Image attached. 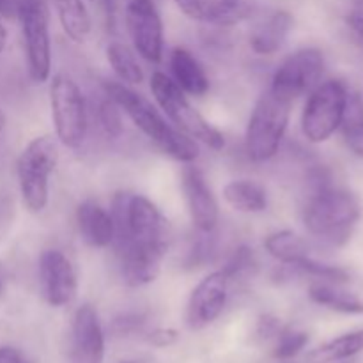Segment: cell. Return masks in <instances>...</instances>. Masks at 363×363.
<instances>
[{
    "instance_id": "obj_5",
    "label": "cell",
    "mask_w": 363,
    "mask_h": 363,
    "mask_svg": "<svg viewBox=\"0 0 363 363\" xmlns=\"http://www.w3.org/2000/svg\"><path fill=\"white\" fill-rule=\"evenodd\" d=\"M151 92L162 112L177 130L215 151L223 149V135L202 117V113L190 103L186 92L172 78L162 71H155L151 74Z\"/></svg>"
},
{
    "instance_id": "obj_35",
    "label": "cell",
    "mask_w": 363,
    "mask_h": 363,
    "mask_svg": "<svg viewBox=\"0 0 363 363\" xmlns=\"http://www.w3.org/2000/svg\"><path fill=\"white\" fill-rule=\"evenodd\" d=\"M0 363H25V358L16 347L4 346L0 347Z\"/></svg>"
},
{
    "instance_id": "obj_39",
    "label": "cell",
    "mask_w": 363,
    "mask_h": 363,
    "mask_svg": "<svg viewBox=\"0 0 363 363\" xmlns=\"http://www.w3.org/2000/svg\"><path fill=\"white\" fill-rule=\"evenodd\" d=\"M6 113L2 112V110H0V133H2L4 131V128H6Z\"/></svg>"
},
{
    "instance_id": "obj_3",
    "label": "cell",
    "mask_w": 363,
    "mask_h": 363,
    "mask_svg": "<svg viewBox=\"0 0 363 363\" xmlns=\"http://www.w3.org/2000/svg\"><path fill=\"white\" fill-rule=\"evenodd\" d=\"M113 243L117 250L126 245L167 248L169 222L151 199L135 194H117L112 201Z\"/></svg>"
},
{
    "instance_id": "obj_22",
    "label": "cell",
    "mask_w": 363,
    "mask_h": 363,
    "mask_svg": "<svg viewBox=\"0 0 363 363\" xmlns=\"http://www.w3.org/2000/svg\"><path fill=\"white\" fill-rule=\"evenodd\" d=\"M223 199L240 213H262L268 208V194L259 183L250 179H234L223 186Z\"/></svg>"
},
{
    "instance_id": "obj_43",
    "label": "cell",
    "mask_w": 363,
    "mask_h": 363,
    "mask_svg": "<svg viewBox=\"0 0 363 363\" xmlns=\"http://www.w3.org/2000/svg\"><path fill=\"white\" fill-rule=\"evenodd\" d=\"M25 363H28V362H27V360H25Z\"/></svg>"
},
{
    "instance_id": "obj_17",
    "label": "cell",
    "mask_w": 363,
    "mask_h": 363,
    "mask_svg": "<svg viewBox=\"0 0 363 363\" xmlns=\"http://www.w3.org/2000/svg\"><path fill=\"white\" fill-rule=\"evenodd\" d=\"M167 254V248L138 247L126 245L119 248V268L126 286L142 287L155 282L162 272V262Z\"/></svg>"
},
{
    "instance_id": "obj_37",
    "label": "cell",
    "mask_w": 363,
    "mask_h": 363,
    "mask_svg": "<svg viewBox=\"0 0 363 363\" xmlns=\"http://www.w3.org/2000/svg\"><path fill=\"white\" fill-rule=\"evenodd\" d=\"M103 7H105V13L108 16V21L113 25L116 21V13H117V7H119L121 0H101Z\"/></svg>"
},
{
    "instance_id": "obj_14",
    "label": "cell",
    "mask_w": 363,
    "mask_h": 363,
    "mask_svg": "<svg viewBox=\"0 0 363 363\" xmlns=\"http://www.w3.org/2000/svg\"><path fill=\"white\" fill-rule=\"evenodd\" d=\"M181 184H183V194L194 227L199 233H213L218 225L220 209L202 170L188 163L181 174Z\"/></svg>"
},
{
    "instance_id": "obj_13",
    "label": "cell",
    "mask_w": 363,
    "mask_h": 363,
    "mask_svg": "<svg viewBox=\"0 0 363 363\" xmlns=\"http://www.w3.org/2000/svg\"><path fill=\"white\" fill-rule=\"evenodd\" d=\"M229 279L222 269L206 275L190 294L186 307V325L191 330H202L222 315L227 305Z\"/></svg>"
},
{
    "instance_id": "obj_6",
    "label": "cell",
    "mask_w": 363,
    "mask_h": 363,
    "mask_svg": "<svg viewBox=\"0 0 363 363\" xmlns=\"http://www.w3.org/2000/svg\"><path fill=\"white\" fill-rule=\"evenodd\" d=\"M293 103L266 91L255 103L245 133V149L252 162L264 163L275 158L286 137Z\"/></svg>"
},
{
    "instance_id": "obj_34",
    "label": "cell",
    "mask_w": 363,
    "mask_h": 363,
    "mask_svg": "<svg viewBox=\"0 0 363 363\" xmlns=\"http://www.w3.org/2000/svg\"><path fill=\"white\" fill-rule=\"evenodd\" d=\"M346 21L347 27L354 32V35L363 41V0H353Z\"/></svg>"
},
{
    "instance_id": "obj_23",
    "label": "cell",
    "mask_w": 363,
    "mask_h": 363,
    "mask_svg": "<svg viewBox=\"0 0 363 363\" xmlns=\"http://www.w3.org/2000/svg\"><path fill=\"white\" fill-rule=\"evenodd\" d=\"M264 248L275 261L289 268H296L301 261L311 255L308 245L305 243L303 238L289 229L268 234L264 240Z\"/></svg>"
},
{
    "instance_id": "obj_15",
    "label": "cell",
    "mask_w": 363,
    "mask_h": 363,
    "mask_svg": "<svg viewBox=\"0 0 363 363\" xmlns=\"http://www.w3.org/2000/svg\"><path fill=\"white\" fill-rule=\"evenodd\" d=\"M105 360V333L92 305L77 308L71 326L69 363H103Z\"/></svg>"
},
{
    "instance_id": "obj_2",
    "label": "cell",
    "mask_w": 363,
    "mask_h": 363,
    "mask_svg": "<svg viewBox=\"0 0 363 363\" xmlns=\"http://www.w3.org/2000/svg\"><path fill=\"white\" fill-rule=\"evenodd\" d=\"M360 216L362 204L357 195L332 183L311 190L301 213L308 234L332 247L350 241Z\"/></svg>"
},
{
    "instance_id": "obj_4",
    "label": "cell",
    "mask_w": 363,
    "mask_h": 363,
    "mask_svg": "<svg viewBox=\"0 0 363 363\" xmlns=\"http://www.w3.org/2000/svg\"><path fill=\"white\" fill-rule=\"evenodd\" d=\"M57 163L59 147L50 135L34 137L18 156L16 176L21 202L32 215H39L48 206L50 176L55 170Z\"/></svg>"
},
{
    "instance_id": "obj_26",
    "label": "cell",
    "mask_w": 363,
    "mask_h": 363,
    "mask_svg": "<svg viewBox=\"0 0 363 363\" xmlns=\"http://www.w3.org/2000/svg\"><path fill=\"white\" fill-rule=\"evenodd\" d=\"M363 351V330H354V332L344 333V335L335 337L330 342L323 344L315 351H312L311 358L318 363L326 362H340L350 360Z\"/></svg>"
},
{
    "instance_id": "obj_1",
    "label": "cell",
    "mask_w": 363,
    "mask_h": 363,
    "mask_svg": "<svg viewBox=\"0 0 363 363\" xmlns=\"http://www.w3.org/2000/svg\"><path fill=\"white\" fill-rule=\"evenodd\" d=\"M105 94L112 98L131 123L170 158L181 163H194L199 158L197 142L174 124L167 123L165 117L145 96L138 94L123 82H106Z\"/></svg>"
},
{
    "instance_id": "obj_25",
    "label": "cell",
    "mask_w": 363,
    "mask_h": 363,
    "mask_svg": "<svg viewBox=\"0 0 363 363\" xmlns=\"http://www.w3.org/2000/svg\"><path fill=\"white\" fill-rule=\"evenodd\" d=\"M344 142L353 155L363 158V98L358 92H347L346 108L340 123Z\"/></svg>"
},
{
    "instance_id": "obj_42",
    "label": "cell",
    "mask_w": 363,
    "mask_h": 363,
    "mask_svg": "<svg viewBox=\"0 0 363 363\" xmlns=\"http://www.w3.org/2000/svg\"><path fill=\"white\" fill-rule=\"evenodd\" d=\"M123 363H133V362H123Z\"/></svg>"
},
{
    "instance_id": "obj_36",
    "label": "cell",
    "mask_w": 363,
    "mask_h": 363,
    "mask_svg": "<svg viewBox=\"0 0 363 363\" xmlns=\"http://www.w3.org/2000/svg\"><path fill=\"white\" fill-rule=\"evenodd\" d=\"M0 16H16V4H14V0H0Z\"/></svg>"
},
{
    "instance_id": "obj_27",
    "label": "cell",
    "mask_w": 363,
    "mask_h": 363,
    "mask_svg": "<svg viewBox=\"0 0 363 363\" xmlns=\"http://www.w3.org/2000/svg\"><path fill=\"white\" fill-rule=\"evenodd\" d=\"M106 60L123 84L137 85L144 82V71H142L137 57L123 43L112 41L106 46Z\"/></svg>"
},
{
    "instance_id": "obj_20",
    "label": "cell",
    "mask_w": 363,
    "mask_h": 363,
    "mask_svg": "<svg viewBox=\"0 0 363 363\" xmlns=\"http://www.w3.org/2000/svg\"><path fill=\"white\" fill-rule=\"evenodd\" d=\"M293 27L294 18L289 11H275L252 32V50L257 55H273L282 48Z\"/></svg>"
},
{
    "instance_id": "obj_38",
    "label": "cell",
    "mask_w": 363,
    "mask_h": 363,
    "mask_svg": "<svg viewBox=\"0 0 363 363\" xmlns=\"http://www.w3.org/2000/svg\"><path fill=\"white\" fill-rule=\"evenodd\" d=\"M6 45H7V28L0 23V53L6 50Z\"/></svg>"
},
{
    "instance_id": "obj_41",
    "label": "cell",
    "mask_w": 363,
    "mask_h": 363,
    "mask_svg": "<svg viewBox=\"0 0 363 363\" xmlns=\"http://www.w3.org/2000/svg\"><path fill=\"white\" fill-rule=\"evenodd\" d=\"M89 2H96V0H89Z\"/></svg>"
},
{
    "instance_id": "obj_32",
    "label": "cell",
    "mask_w": 363,
    "mask_h": 363,
    "mask_svg": "<svg viewBox=\"0 0 363 363\" xmlns=\"http://www.w3.org/2000/svg\"><path fill=\"white\" fill-rule=\"evenodd\" d=\"M179 340V332L174 328H155L147 335V342L155 347H169Z\"/></svg>"
},
{
    "instance_id": "obj_31",
    "label": "cell",
    "mask_w": 363,
    "mask_h": 363,
    "mask_svg": "<svg viewBox=\"0 0 363 363\" xmlns=\"http://www.w3.org/2000/svg\"><path fill=\"white\" fill-rule=\"evenodd\" d=\"M142 326H144V315L124 314L113 321L112 332L119 337H128V335H131V333L140 332Z\"/></svg>"
},
{
    "instance_id": "obj_19",
    "label": "cell",
    "mask_w": 363,
    "mask_h": 363,
    "mask_svg": "<svg viewBox=\"0 0 363 363\" xmlns=\"http://www.w3.org/2000/svg\"><path fill=\"white\" fill-rule=\"evenodd\" d=\"M170 71L172 80L186 94L202 98L209 91V78L197 57L183 46H176L170 53Z\"/></svg>"
},
{
    "instance_id": "obj_30",
    "label": "cell",
    "mask_w": 363,
    "mask_h": 363,
    "mask_svg": "<svg viewBox=\"0 0 363 363\" xmlns=\"http://www.w3.org/2000/svg\"><path fill=\"white\" fill-rule=\"evenodd\" d=\"M252 266H254V250H252L250 247H247V245H241V247H238L236 250L233 252V255H230L229 261L225 262L222 272L230 282L233 279H236V277L248 272Z\"/></svg>"
},
{
    "instance_id": "obj_28",
    "label": "cell",
    "mask_w": 363,
    "mask_h": 363,
    "mask_svg": "<svg viewBox=\"0 0 363 363\" xmlns=\"http://www.w3.org/2000/svg\"><path fill=\"white\" fill-rule=\"evenodd\" d=\"M308 344V333L301 332V330L293 328H282L277 335L275 350H273V357L277 360H291V358L298 357L305 346Z\"/></svg>"
},
{
    "instance_id": "obj_21",
    "label": "cell",
    "mask_w": 363,
    "mask_h": 363,
    "mask_svg": "<svg viewBox=\"0 0 363 363\" xmlns=\"http://www.w3.org/2000/svg\"><path fill=\"white\" fill-rule=\"evenodd\" d=\"M64 34L73 43H85L92 30V20L84 0H52Z\"/></svg>"
},
{
    "instance_id": "obj_16",
    "label": "cell",
    "mask_w": 363,
    "mask_h": 363,
    "mask_svg": "<svg viewBox=\"0 0 363 363\" xmlns=\"http://www.w3.org/2000/svg\"><path fill=\"white\" fill-rule=\"evenodd\" d=\"M177 9L199 23L233 27L252 14L250 0H174Z\"/></svg>"
},
{
    "instance_id": "obj_29",
    "label": "cell",
    "mask_w": 363,
    "mask_h": 363,
    "mask_svg": "<svg viewBox=\"0 0 363 363\" xmlns=\"http://www.w3.org/2000/svg\"><path fill=\"white\" fill-rule=\"evenodd\" d=\"M121 112L123 110L119 108V105L108 96L103 101H99L98 123L101 126L103 133L108 138H117L123 135V116H121Z\"/></svg>"
},
{
    "instance_id": "obj_9",
    "label": "cell",
    "mask_w": 363,
    "mask_h": 363,
    "mask_svg": "<svg viewBox=\"0 0 363 363\" xmlns=\"http://www.w3.org/2000/svg\"><path fill=\"white\" fill-rule=\"evenodd\" d=\"M347 89L342 82H321L308 92L301 113V131L312 144H323L333 137L342 123L344 108L347 101Z\"/></svg>"
},
{
    "instance_id": "obj_7",
    "label": "cell",
    "mask_w": 363,
    "mask_h": 363,
    "mask_svg": "<svg viewBox=\"0 0 363 363\" xmlns=\"http://www.w3.org/2000/svg\"><path fill=\"white\" fill-rule=\"evenodd\" d=\"M50 108L60 144L69 149L80 147L89 130L87 103L82 89L69 74H53L50 82Z\"/></svg>"
},
{
    "instance_id": "obj_11",
    "label": "cell",
    "mask_w": 363,
    "mask_h": 363,
    "mask_svg": "<svg viewBox=\"0 0 363 363\" xmlns=\"http://www.w3.org/2000/svg\"><path fill=\"white\" fill-rule=\"evenodd\" d=\"M126 30L135 53L151 64L163 59V21L152 0H128L124 7Z\"/></svg>"
},
{
    "instance_id": "obj_12",
    "label": "cell",
    "mask_w": 363,
    "mask_h": 363,
    "mask_svg": "<svg viewBox=\"0 0 363 363\" xmlns=\"http://www.w3.org/2000/svg\"><path fill=\"white\" fill-rule=\"evenodd\" d=\"M39 286L50 307H67L77 298L78 279L71 259L57 248H48L39 257Z\"/></svg>"
},
{
    "instance_id": "obj_40",
    "label": "cell",
    "mask_w": 363,
    "mask_h": 363,
    "mask_svg": "<svg viewBox=\"0 0 363 363\" xmlns=\"http://www.w3.org/2000/svg\"><path fill=\"white\" fill-rule=\"evenodd\" d=\"M4 291V282H2V277H0V293Z\"/></svg>"
},
{
    "instance_id": "obj_33",
    "label": "cell",
    "mask_w": 363,
    "mask_h": 363,
    "mask_svg": "<svg viewBox=\"0 0 363 363\" xmlns=\"http://www.w3.org/2000/svg\"><path fill=\"white\" fill-rule=\"evenodd\" d=\"M282 330V325H280L279 319L272 314H264L261 315L257 323V335L259 339L262 340H269V339H277V335Z\"/></svg>"
},
{
    "instance_id": "obj_24",
    "label": "cell",
    "mask_w": 363,
    "mask_h": 363,
    "mask_svg": "<svg viewBox=\"0 0 363 363\" xmlns=\"http://www.w3.org/2000/svg\"><path fill=\"white\" fill-rule=\"evenodd\" d=\"M308 296L315 305L330 308L339 314H363V300L350 291L340 289L339 284L314 282L308 287Z\"/></svg>"
},
{
    "instance_id": "obj_10",
    "label": "cell",
    "mask_w": 363,
    "mask_h": 363,
    "mask_svg": "<svg viewBox=\"0 0 363 363\" xmlns=\"http://www.w3.org/2000/svg\"><path fill=\"white\" fill-rule=\"evenodd\" d=\"M325 55L318 48H301L291 53L273 74L269 91L293 103L321 84Z\"/></svg>"
},
{
    "instance_id": "obj_18",
    "label": "cell",
    "mask_w": 363,
    "mask_h": 363,
    "mask_svg": "<svg viewBox=\"0 0 363 363\" xmlns=\"http://www.w3.org/2000/svg\"><path fill=\"white\" fill-rule=\"evenodd\" d=\"M77 225L80 236L89 247L106 248L113 243V218L99 202L87 199L77 208Z\"/></svg>"
},
{
    "instance_id": "obj_8",
    "label": "cell",
    "mask_w": 363,
    "mask_h": 363,
    "mask_svg": "<svg viewBox=\"0 0 363 363\" xmlns=\"http://www.w3.org/2000/svg\"><path fill=\"white\" fill-rule=\"evenodd\" d=\"M16 16L23 35L28 77L45 84L52 74V41H50L48 0H14Z\"/></svg>"
}]
</instances>
